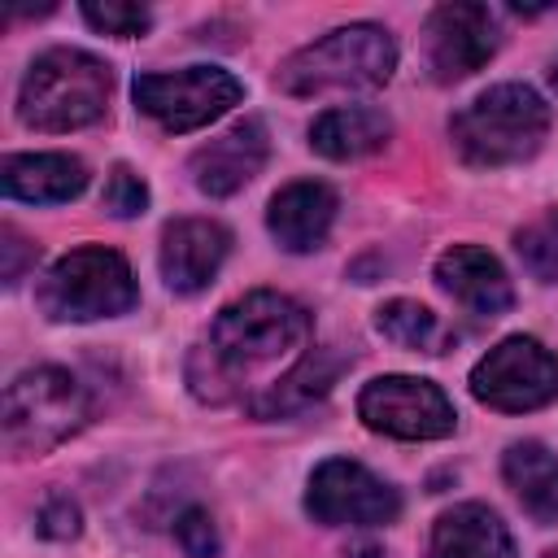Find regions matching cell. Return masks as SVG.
<instances>
[{"instance_id": "obj_18", "label": "cell", "mask_w": 558, "mask_h": 558, "mask_svg": "<svg viewBox=\"0 0 558 558\" xmlns=\"http://www.w3.org/2000/svg\"><path fill=\"white\" fill-rule=\"evenodd\" d=\"M432 558H514V541L488 506L462 501L432 523Z\"/></svg>"}, {"instance_id": "obj_8", "label": "cell", "mask_w": 558, "mask_h": 558, "mask_svg": "<svg viewBox=\"0 0 558 558\" xmlns=\"http://www.w3.org/2000/svg\"><path fill=\"white\" fill-rule=\"evenodd\" d=\"M140 113H148L161 131H196L222 118L231 105H240L244 87L235 74L218 65H187V70H166V74H140L131 87Z\"/></svg>"}, {"instance_id": "obj_24", "label": "cell", "mask_w": 558, "mask_h": 558, "mask_svg": "<svg viewBox=\"0 0 558 558\" xmlns=\"http://www.w3.org/2000/svg\"><path fill=\"white\" fill-rule=\"evenodd\" d=\"M105 209L113 218H140L148 209V183L126 161H118L109 170V179H105Z\"/></svg>"}, {"instance_id": "obj_15", "label": "cell", "mask_w": 558, "mask_h": 558, "mask_svg": "<svg viewBox=\"0 0 558 558\" xmlns=\"http://www.w3.org/2000/svg\"><path fill=\"white\" fill-rule=\"evenodd\" d=\"M331 222H336V192L314 179L279 187L266 209V227H270L275 244L288 253H314L327 240Z\"/></svg>"}, {"instance_id": "obj_17", "label": "cell", "mask_w": 558, "mask_h": 558, "mask_svg": "<svg viewBox=\"0 0 558 558\" xmlns=\"http://www.w3.org/2000/svg\"><path fill=\"white\" fill-rule=\"evenodd\" d=\"M340 371H344V353H336L327 344L323 349H310L305 357L292 362L288 375L270 379L257 397H248V414L253 418H288V414H301V410H310L314 401H323L331 392V384L340 379Z\"/></svg>"}, {"instance_id": "obj_12", "label": "cell", "mask_w": 558, "mask_h": 558, "mask_svg": "<svg viewBox=\"0 0 558 558\" xmlns=\"http://www.w3.org/2000/svg\"><path fill=\"white\" fill-rule=\"evenodd\" d=\"M270 157V140H266V122L262 118H244L235 126H227L218 140L201 144L187 161L196 192L205 196H235L244 183H253L262 174Z\"/></svg>"}, {"instance_id": "obj_3", "label": "cell", "mask_w": 558, "mask_h": 558, "mask_svg": "<svg viewBox=\"0 0 558 558\" xmlns=\"http://www.w3.org/2000/svg\"><path fill=\"white\" fill-rule=\"evenodd\" d=\"M113 92V70L83 52V48H48L31 61L22 92H17V118L31 131H78L105 118Z\"/></svg>"}, {"instance_id": "obj_27", "label": "cell", "mask_w": 558, "mask_h": 558, "mask_svg": "<svg viewBox=\"0 0 558 558\" xmlns=\"http://www.w3.org/2000/svg\"><path fill=\"white\" fill-rule=\"evenodd\" d=\"M39 248L17 231V227H4L0 231V279L4 283H17L26 275V266H35Z\"/></svg>"}, {"instance_id": "obj_23", "label": "cell", "mask_w": 558, "mask_h": 558, "mask_svg": "<svg viewBox=\"0 0 558 558\" xmlns=\"http://www.w3.org/2000/svg\"><path fill=\"white\" fill-rule=\"evenodd\" d=\"M83 17H87L92 31L118 35V39H135V35H144L153 26V13L144 4H131V0H87Z\"/></svg>"}, {"instance_id": "obj_9", "label": "cell", "mask_w": 558, "mask_h": 558, "mask_svg": "<svg viewBox=\"0 0 558 558\" xmlns=\"http://www.w3.org/2000/svg\"><path fill=\"white\" fill-rule=\"evenodd\" d=\"M357 418L392 440H445L458 427L453 401L418 375H379L357 392Z\"/></svg>"}, {"instance_id": "obj_2", "label": "cell", "mask_w": 558, "mask_h": 558, "mask_svg": "<svg viewBox=\"0 0 558 558\" xmlns=\"http://www.w3.org/2000/svg\"><path fill=\"white\" fill-rule=\"evenodd\" d=\"M549 135V105L527 83H497L449 118V140L466 166L497 170L527 161Z\"/></svg>"}, {"instance_id": "obj_16", "label": "cell", "mask_w": 558, "mask_h": 558, "mask_svg": "<svg viewBox=\"0 0 558 558\" xmlns=\"http://www.w3.org/2000/svg\"><path fill=\"white\" fill-rule=\"evenodd\" d=\"M0 187L9 201L61 205L87 187V166L70 153H13L0 166Z\"/></svg>"}, {"instance_id": "obj_10", "label": "cell", "mask_w": 558, "mask_h": 558, "mask_svg": "<svg viewBox=\"0 0 558 558\" xmlns=\"http://www.w3.org/2000/svg\"><path fill=\"white\" fill-rule=\"evenodd\" d=\"M305 510L323 527H375L401 514V497L375 471L353 458H327L314 466L305 488Z\"/></svg>"}, {"instance_id": "obj_5", "label": "cell", "mask_w": 558, "mask_h": 558, "mask_svg": "<svg viewBox=\"0 0 558 558\" xmlns=\"http://www.w3.org/2000/svg\"><path fill=\"white\" fill-rule=\"evenodd\" d=\"M87 418H92V397L70 371L61 366L22 371L4 388V414H0L4 453L39 458L61 440H70Z\"/></svg>"}, {"instance_id": "obj_22", "label": "cell", "mask_w": 558, "mask_h": 558, "mask_svg": "<svg viewBox=\"0 0 558 558\" xmlns=\"http://www.w3.org/2000/svg\"><path fill=\"white\" fill-rule=\"evenodd\" d=\"M514 253L532 279L558 283V209H545L523 231H514Z\"/></svg>"}, {"instance_id": "obj_13", "label": "cell", "mask_w": 558, "mask_h": 558, "mask_svg": "<svg viewBox=\"0 0 558 558\" xmlns=\"http://www.w3.org/2000/svg\"><path fill=\"white\" fill-rule=\"evenodd\" d=\"M231 253V231L214 218H174L161 231V279L170 292H201Z\"/></svg>"}, {"instance_id": "obj_6", "label": "cell", "mask_w": 558, "mask_h": 558, "mask_svg": "<svg viewBox=\"0 0 558 558\" xmlns=\"http://www.w3.org/2000/svg\"><path fill=\"white\" fill-rule=\"evenodd\" d=\"M35 301L52 323H92V318H118L135 310L140 288L118 248L83 244L48 266Z\"/></svg>"}, {"instance_id": "obj_25", "label": "cell", "mask_w": 558, "mask_h": 558, "mask_svg": "<svg viewBox=\"0 0 558 558\" xmlns=\"http://www.w3.org/2000/svg\"><path fill=\"white\" fill-rule=\"evenodd\" d=\"M174 541H179V549L187 554V558H218V527H214V519H209V510H201V506H187L179 519H174Z\"/></svg>"}, {"instance_id": "obj_26", "label": "cell", "mask_w": 558, "mask_h": 558, "mask_svg": "<svg viewBox=\"0 0 558 558\" xmlns=\"http://www.w3.org/2000/svg\"><path fill=\"white\" fill-rule=\"evenodd\" d=\"M39 536H48V541H74L78 536V527H83V514H78V506L65 497V493H57V497H48L44 506H39Z\"/></svg>"}, {"instance_id": "obj_1", "label": "cell", "mask_w": 558, "mask_h": 558, "mask_svg": "<svg viewBox=\"0 0 558 558\" xmlns=\"http://www.w3.org/2000/svg\"><path fill=\"white\" fill-rule=\"evenodd\" d=\"M310 340V310L283 292L257 288L222 305L209 336L187 353V388L205 405L244 397V379Z\"/></svg>"}, {"instance_id": "obj_29", "label": "cell", "mask_w": 558, "mask_h": 558, "mask_svg": "<svg viewBox=\"0 0 558 558\" xmlns=\"http://www.w3.org/2000/svg\"><path fill=\"white\" fill-rule=\"evenodd\" d=\"M549 87H554V92H558V57H554V61H549Z\"/></svg>"}, {"instance_id": "obj_21", "label": "cell", "mask_w": 558, "mask_h": 558, "mask_svg": "<svg viewBox=\"0 0 558 558\" xmlns=\"http://www.w3.org/2000/svg\"><path fill=\"white\" fill-rule=\"evenodd\" d=\"M375 331H379L384 340L401 344V349H414V353H445V349H440V344H445L440 318H436L427 305L405 301V296L384 301V305L375 310Z\"/></svg>"}, {"instance_id": "obj_28", "label": "cell", "mask_w": 558, "mask_h": 558, "mask_svg": "<svg viewBox=\"0 0 558 558\" xmlns=\"http://www.w3.org/2000/svg\"><path fill=\"white\" fill-rule=\"evenodd\" d=\"M344 554H349V558H384V554H379L375 545H349Z\"/></svg>"}, {"instance_id": "obj_20", "label": "cell", "mask_w": 558, "mask_h": 558, "mask_svg": "<svg viewBox=\"0 0 558 558\" xmlns=\"http://www.w3.org/2000/svg\"><path fill=\"white\" fill-rule=\"evenodd\" d=\"M501 475L536 519H558V453L541 440H514L501 458Z\"/></svg>"}, {"instance_id": "obj_4", "label": "cell", "mask_w": 558, "mask_h": 558, "mask_svg": "<svg viewBox=\"0 0 558 558\" xmlns=\"http://www.w3.org/2000/svg\"><path fill=\"white\" fill-rule=\"evenodd\" d=\"M397 70V44L375 22L336 26L323 39L292 52L275 83L288 96H323V92H371L384 87Z\"/></svg>"}, {"instance_id": "obj_7", "label": "cell", "mask_w": 558, "mask_h": 558, "mask_svg": "<svg viewBox=\"0 0 558 558\" xmlns=\"http://www.w3.org/2000/svg\"><path fill=\"white\" fill-rule=\"evenodd\" d=\"M471 397L501 414H527L558 397V357L536 336H506L471 371Z\"/></svg>"}, {"instance_id": "obj_14", "label": "cell", "mask_w": 558, "mask_h": 558, "mask_svg": "<svg viewBox=\"0 0 558 558\" xmlns=\"http://www.w3.org/2000/svg\"><path fill=\"white\" fill-rule=\"evenodd\" d=\"M436 283L466 310L480 318H497L514 305V283L506 275V266L480 248V244H453L436 257Z\"/></svg>"}, {"instance_id": "obj_11", "label": "cell", "mask_w": 558, "mask_h": 558, "mask_svg": "<svg viewBox=\"0 0 558 558\" xmlns=\"http://www.w3.org/2000/svg\"><path fill=\"white\" fill-rule=\"evenodd\" d=\"M427 70L436 83H458L475 70H484V61L497 52V17L488 4H471V0H453L432 9L427 17Z\"/></svg>"}, {"instance_id": "obj_30", "label": "cell", "mask_w": 558, "mask_h": 558, "mask_svg": "<svg viewBox=\"0 0 558 558\" xmlns=\"http://www.w3.org/2000/svg\"><path fill=\"white\" fill-rule=\"evenodd\" d=\"M545 558H558V545H554V549H549V554H545Z\"/></svg>"}, {"instance_id": "obj_19", "label": "cell", "mask_w": 558, "mask_h": 558, "mask_svg": "<svg viewBox=\"0 0 558 558\" xmlns=\"http://www.w3.org/2000/svg\"><path fill=\"white\" fill-rule=\"evenodd\" d=\"M392 135V122L375 105H336L310 122V148L327 161H357L375 148H384Z\"/></svg>"}]
</instances>
